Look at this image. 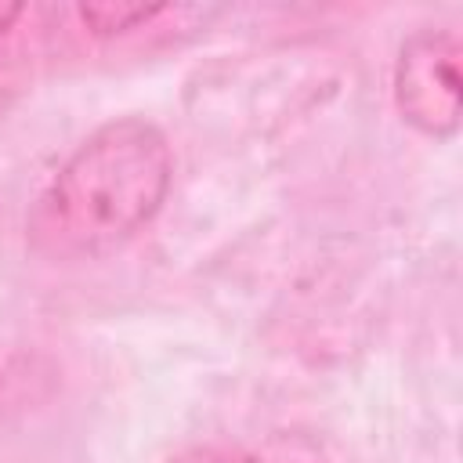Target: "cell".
I'll list each match as a JSON object with an SVG mask.
<instances>
[{
  "label": "cell",
  "instance_id": "cell-2",
  "mask_svg": "<svg viewBox=\"0 0 463 463\" xmlns=\"http://www.w3.org/2000/svg\"><path fill=\"white\" fill-rule=\"evenodd\" d=\"M391 94L405 123L430 137H452L463 109L456 29H416L398 47Z\"/></svg>",
  "mask_w": 463,
  "mask_h": 463
},
{
  "label": "cell",
  "instance_id": "cell-3",
  "mask_svg": "<svg viewBox=\"0 0 463 463\" xmlns=\"http://www.w3.org/2000/svg\"><path fill=\"white\" fill-rule=\"evenodd\" d=\"M166 4H80L76 18L94 33V36H123L130 29H141L166 14Z\"/></svg>",
  "mask_w": 463,
  "mask_h": 463
},
{
  "label": "cell",
  "instance_id": "cell-5",
  "mask_svg": "<svg viewBox=\"0 0 463 463\" xmlns=\"http://www.w3.org/2000/svg\"><path fill=\"white\" fill-rule=\"evenodd\" d=\"M22 14H25V7H22V4H0V40L14 29V22H18Z\"/></svg>",
  "mask_w": 463,
  "mask_h": 463
},
{
  "label": "cell",
  "instance_id": "cell-4",
  "mask_svg": "<svg viewBox=\"0 0 463 463\" xmlns=\"http://www.w3.org/2000/svg\"><path fill=\"white\" fill-rule=\"evenodd\" d=\"M170 463H293V459H275V456H260L235 445H192L177 452Z\"/></svg>",
  "mask_w": 463,
  "mask_h": 463
},
{
  "label": "cell",
  "instance_id": "cell-1",
  "mask_svg": "<svg viewBox=\"0 0 463 463\" xmlns=\"http://www.w3.org/2000/svg\"><path fill=\"white\" fill-rule=\"evenodd\" d=\"M174 156L159 127L123 116L98 127L36 195L25 235L47 260L105 257L130 242L163 206Z\"/></svg>",
  "mask_w": 463,
  "mask_h": 463
}]
</instances>
